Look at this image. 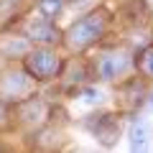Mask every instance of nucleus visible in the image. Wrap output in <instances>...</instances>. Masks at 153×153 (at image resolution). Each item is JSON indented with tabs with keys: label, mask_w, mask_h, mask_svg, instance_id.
I'll return each instance as SVG.
<instances>
[{
	"label": "nucleus",
	"mask_w": 153,
	"mask_h": 153,
	"mask_svg": "<svg viewBox=\"0 0 153 153\" xmlns=\"http://www.w3.org/2000/svg\"><path fill=\"white\" fill-rule=\"evenodd\" d=\"M115 28V8L107 3H94L84 13L74 18L61 33V51L64 54H89L100 44L107 41Z\"/></svg>",
	"instance_id": "nucleus-1"
},
{
	"label": "nucleus",
	"mask_w": 153,
	"mask_h": 153,
	"mask_svg": "<svg viewBox=\"0 0 153 153\" xmlns=\"http://www.w3.org/2000/svg\"><path fill=\"white\" fill-rule=\"evenodd\" d=\"M92 61L94 82L100 84H117L120 79L130 76L135 71V46L123 41H105L89 56Z\"/></svg>",
	"instance_id": "nucleus-2"
},
{
	"label": "nucleus",
	"mask_w": 153,
	"mask_h": 153,
	"mask_svg": "<svg viewBox=\"0 0 153 153\" xmlns=\"http://www.w3.org/2000/svg\"><path fill=\"white\" fill-rule=\"evenodd\" d=\"M64 61H66V54L59 46H31V51L23 56L21 66L36 79L38 87H46V84L59 82Z\"/></svg>",
	"instance_id": "nucleus-3"
},
{
	"label": "nucleus",
	"mask_w": 153,
	"mask_h": 153,
	"mask_svg": "<svg viewBox=\"0 0 153 153\" xmlns=\"http://www.w3.org/2000/svg\"><path fill=\"white\" fill-rule=\"evenodd\" d=\"M112 110L120 117H138V112H140L143 107H146V102L151 100V89L153 84L148 82V79H143L138 71H133L130 76H125V79H120L117 84H112Z\"/></svg>",
	"instance_id": "nucleus-4"
},
{
	"label": "nucleus",
	"mask_w": 153,
	"mask_h": 153,
	"mask_svg": "<svg viewBox=\"0 0 153 153\" xmlns=\"http://www.w3.org/2000/svg\"><path fill=\"white\" fill-rule=\"evenodd\" d=\"M79 125L94 138L102 148H115L117 140L123 135V125H120V115L115 112V110H94V112L84 115Z\"/></svg>",
	"instance_id": "nucleus-5"
},
{
	"label": "nucleus",
	"mask_w": 153,
	"mask_h": 153,
	"mask_svg": "<svg viewBox=\"0 0 153 153\" xmlns=\"http://www.w3.org/2000/svg\"><path fill=\"white\" fill-rule=\"evenodd\" d=\"M38 92V84L21 64H5L0 71V100L8 105H18L26 97Z\"/></svg>",
	"instance_id": "nucleus-6"
},
{
	"label": "nucleus",
	"mask_w": 153,
	"mask_h": 153,
	"mask_svg": "<svg viewBox=\"0 0 153 153\" xmlns=\"http://www.w3.org/2000/svg\"><path fill=\"white\" fill-rule=\"evenodd\" d=\"M16 28L33 46H59L61 49V33H64V28L59 26V21L44 18L41 13L31 10L28 16H23L21 21H18Z\"/></svg>",
	"instance_id": "nucleus-7"
},
{
	"label": "nucleus",
	"mask_w": 153,
	"mask_h": 153,
	"mask_svg": "<svg viewBox=\"0 0 153 153\" xmlns=\"http://www.w3.org/2000/svg\"><path fill=\"white\" fill-rule=\"evenodd\" d=\"M89 82H94L89 56L87 54H66L61 76H59V82H56L59 84V92L61 94H74L76 97V92Z\"/></svg>",
	"instance_id": "nucleus-8"
},
{
	"label": "nucleus",
	"mask_w": 153,
	"mask_h": 153,
	"mask_svg": "<svg viewBox=\"0 0 153 153\" xmlns=\"http://www.w3.org/2000/svg\"><path fill=\"white\" fill-rule=\"evenodd\" d=\"M115 23H120L125 31H151L153 26V5L151 0H117Z\"/></svg>",
	"instance_id": "nucleus-9"
},
{
	"label": "nucleus",
	"mask_w": 153,
	"mask_h": 153,
	"mask_svg": "<svg viewBox=\"0 0 153 153\" xmlns=\"http://www.w3.org/2000/svg\"><path fill=\"white\" fill-rule=\"evenodd\" d=\"M16 110V123L21 133H31L36 128H41L44 123H49V110H51V100L44 97L41 92H33L31 97H26L23 102L13 105Z\"/></svg>",
	"instance_id": "nucleus-10"
},
{
	"label": "nucleus",
	"mask_w": 153,
	"mask_h": 153,
	"mask_svg": "<svg viewBox=\"0 0 153 153\" xmlns=\"http://www.w3.org/2000/svg\"><path fill=\"white\" fill-rule=\"evenodd\" d=\"M66 125H61V123H44L41 128H36V130L26 133V148H31V151H64L66 148Z\"/></svg>",
	"instance_id": "nucleus-11"
},
{
	"label": "nucleus",
	"mask_w": 153,
	"mask_h": 153,
	"mask_svg": "<svg viewBox=\"0 0 153 153\" xmlns=\"http://www.w3.org/2000/svg\"><path fill=\"white\" fill-rule=\"evenodd\" d=\"M31 41L18 28H3L0 31V59L5 64H21L23 56L31 51Z\"/></svg>",
	"instance_id": "nucleus-12"
},
{
	"label": "nucleus",
	"mask_w": 153,
	"mask_h": 153,
	"mask_svg": "<svg viewBox=\"0 0 153 153\" xmlns=\"http://www.w3.org/2000/svg\"><path fill=\"white\" fill-rule=\"evenodd\" d=\"M33 10V0H0V31L16 28L23 16Z\"/></svg>",
	"instance_id": "nucleus-13"
},
{
	"label": "nucleus",
	"mask_w": 153,
	"mask_h": 153,
	"mask_svg": "<svg viewBox=\"0 0 153 153\" xmlns=\"http://www.w3.org/2000/svg\"><path fill=\"white\" fill-rule=\"evenodd\" d=\"M128 146L130 151H146L151 146V125L140 117H130V128H128Z\"/></svg>",
	"instance_id": "nucleus-14"
},
{
	"label": "nucleus",
	"mask_w": 153,
	"mask_h": 153,
	"mask_svg": "<svg viewBox=\"0 0 153 153\" xmlns=\"http://www.w3.org/2000/svg\"><path fill=\"white\" fill-rule=\"evenodd\" d=\"M135 71L153 84V44L135 49Z\"/></svg>",
	"instance_id": "nucleus-15"
},
{
	"label": "nucleus",
	"mask_w": 153,
	"mask_h": 153,
	"mask_svg": "<svg viewBox=\"0 0 153 153\" xmlns=\"http://www.w3.org/2000/svg\"><path fill=\"white\" fill-rule=\"evenodd\" d=\"M66 8H69V0H33V10L51 21H59L66 13Z\"/></svg>",
	"instance_id": "nucleus-16"
},
{
	"label": "nucleus",
	"mask_w": 153,
	"mask_h": 153,
	"mask_svg": "<svg viewBox=\"0 0 153 153\" xmlns=\"http://www.w3.org/2000/svg\"><path fill=\"white\" fill-rule=\"evenodd\" d=\"M10 133H18L16 110H13V105L0 100V135H10Z\"/></svg>",
	"instance_id": "nucleus-17"
},
{
	"label": "nucleus",
	"mask_w": 153,
	"mask_h": 153,
	"mask_svg": "<svg viewBox=\"0 0 153 153\" xmlns=\"http://www.w3.org/2000/svg\"><path fill=\"white\" fill-rule=\"evenodd\" d=\"M3 66H5V61H3V59H0V71H3Z\"/></svg>",
	"instance_id": "nucleus-18"
},
{
	"label": "nucleus",
	"mask_w": 153,
	"mask_h": 153,
	"mask_svg": "<svg viewBox=\"0 0 153 153\" xmlns=\"http://www.w3.org/2000/svg\"><path fill=\"white\" fill-rule=\"evenodd\" d=\"M151 44H153V26H151Z\"/></svg>",
	"instance_id": "nucleus-19"
},
{
	"label": "nucleus",
	"mask_w": 153,
	"mask_h": 153,
	"mask_svg": "<svg viewBox=\"0 0 153 153\" xmlns=\"http://www.w3.org/2000/svg\"><path fill=\"white\" fill-rule=\"evenodd\" d=\"M151 5H153V0H151Z\"/></svg>",
	"instance_id": "nucleus-20"
}]
</instances>
